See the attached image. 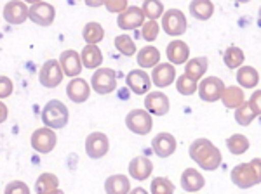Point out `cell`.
I'll return each instance as SVG.
<instances>
[{
    "mask_svg": "<svg viewBox=\"0 0 261 194\" xmlns=\"http://www.w3.org/2000/svg\"><path fill=\"white\" fill-rule=\"evenodd\" d=\"M188 154L193 161L197 163L200 168L207 172H214L216 168H220L223 158H221V151L213 144L207 139H197L190 144Z\"/></svg>",
    "mask_w": 261,
    "mask_h": 194,
    "instance_id": "6da1fadb",
    "label": "cell"
},
{
    "mask_svg": "<svg viewBox=\"0 0 261 194\" xmlns=\"http://www.w3.org/2000/svg\"><path fill=\"white\" fill-rule=\"evenodd\" d=\"M230 179L237 187L249 189L252 185L261 182V161L259 158H254L249 163H239L237 167L231 168Z\"/></svg>",
    "mask_w": 261,
    "mask_h": 194,
    "instance_id": "7a4b0ae2",
    "label": "cell"
},
{
    "mask_svg": "<svg viewBox=\"0 0 261 194\" xmlns=\"http://www.w3.org/2000/svg\"><path fill=\"white\" fill-rule=\"evenodd\" d=\"M40 118L45 126H49V128H53V130H60L68 125L70 111L65 103H61V101H58V99H53L45 104L44 109H42Z\"/></svg>",
    "mask_w": 261,
    "mask_h": 194,
    "instance_id": "3957f363",
    "label": "cell"
},
{
    "mask_svg": "<svg viewBox=\"0 0 261 194\" xmlns=\"http://www.w3.org/2000/svg\"><path fill=\"white\" fill-rule=\"evenodd\" d=\"M91 88L94 92H98L99 95L112 94L117 88V75L112 68H96L94 75L91 78Z\"/></svg>",
    "mask_w": 261,
    "mask_h": 194,
    "instance_id": "277c9868",
    "label": "cell"
},
{
    "mask_svg": "<svg viewBox=\"0 0 261 194\" xmlns=\"http://www.w3.org/2000/svg\"><path fill=\"white\" fill-rule=\"evenodd\" d=\"M125 126L136 136H148L153 126V120L146 109H133L125 116Z\"/></svg>",
    "mask_w": 261,
    "mask_h": 194,
    "instance_id": "5b68a950",
    "label": "cell"
},
{
    "mask_svg": "<svg viewBox=\"0 0 261 194\" xmlns=\"http://www.w3.org/2000/svg\"><path fill=\"white\" fill-rule=\"evenodd\" d=\"M30 144H32L33 149L37 151V153L49 154L58 144V136H56V132H54L53 128H49V126L44 125V126L37 128L35 132L32 134Z\"/></svg>",
    "mask_w": 261,
    "mask_h": 194,
    "instance_id": "8992f818",
    "label": "cell"
},
{
    "mask_svg": "<svg viewBox=\"0 0 261 194\" xmlns=\"http://www.w3.org/2000/svg\"><path fill=\"white\" fill-rule=\"evenodd\" d=\"M162 29L171 37H179L187 31V16L179 9H169L162 12Z\"/></svg>",
    "mask_w": 261,
    "mask_h": 194,
    "instance_id": "52a82bcc",
    "label": "cell"
},
{
    "mask_svg": "<svg viewBox=\"0 0 261 194\" xmlns=\"http://www.w3.org/2000/svg\"><path fill=\"white\" fill-rule=\"evenodd\" d=\"M54 18H56V7L49 2L40 0L28 7V19L39 26H50L54 23Z\"/></svg>",
    "mask_w": 261,
    "mask_h": 194,
    "instance_id": "ba28073f",
    "label": "cell"
},
{
    "mask_svg": "<svg viewBox=\"0 0 261 194\" xmlns=\"http://www.w3.org/2000/svg\"><path fill=\"white\" fill-rule=\"evenodd\" d=\"M63 77H65V73H63V70L60 66V61L49 59V61H45L44 64H42L40 73H39V82L45 88H54L63 82Z\"/></svg>",
    "mask_w": 261,
    "mask_h": 194,
    "instance_id": "9c48e42d",
    "label": "cell"
},
{
    "mask_svg": "<svg viewBox=\"0 0 261 194\" xmlns=\"http://www.w3.org/2000/svg\"><path fill=\"white\" fill-rule=\"evenodd\" d=\"M110 151V141L107 134L103 132H92L86 139V154L92 159H101Z\"/></svg>",
    "mask_w": 261,
    "mask_h": 194,
    "instance_id": "30bf717a",
    "label": "cell"
},
{
    "mask_svg": "<svg viewBox=\"0 0 261 194\" xmlns=\"http://www.w3.org/2000/svg\"><path fill=\"white\" fill-rule=\"evenodd\" d=\"M223 88H225V83L218 77H205L199 85H197L199 97L204 103H216V101H220Z\"/></svg>",
    "mask_w": 261,
    "mask_h": 194,
    "instance_id": "8fae6325",
    "label": "cell"
},
{
    "mask_svg": "<svg viewBox=\"0 0 261 194\" xmlns=\"http://www.w3.org/2000/svg\"><path fill=\"white\" fill-rule=\"evenodd\" d=\"M145 14H143L141 7L138 6H127L124 11L119 12L117 16V24H119L120 29L127 31V29H136L140 28L143 23H145Z\"/></svg>",
    "mask_w": 261,
    "mask_h": 194,
    "instance_id": "7c38bea8",
    "label": "cell"
},
{
    "mask_svg": "<svg viewBox=\"0 0 261 194\" xmlns=\"http://www.w3.org/2000/svg\"><path fill=\"white\" fill-rule=\"evenodd\" d=\"M171 103L169 97L164 92H146L145 97V109L151 116H164L169 113Z\"/></svg>",
    "mask_w": 261,
    "mask_h": 194,
    "instance_id": "4fadbf2b",
    "label": "cell"
},
{
    "mask_svg": "<svg viewBox=\"0 0 261 194\" xmlns=\"http://www.w3.org/2000/svg\"><path fill=\"white\" fill-rule=\"evenodd\" d=\"M151 82H153L155 87H161V88H166L172 85V82L176 80V68L174 64L171 62H159L151 68Z\"/></svg>",
    "mask_w": 261,
    "mask_h": 194,
    "instance_id": "5bb4252c",
    "label": "cell"
},
{
    "mask_svg": "<svg viewBox=\"0 0 261 194\" xmlns=\"http://www.w3.org/2000/svg\"><path fill=\"white\" fill-rule=\"evenodd\" d=\"M60 66L63 70V73L66 77L73 78V77H79L82 73V61H81V54L73 49H68V50H63L61 56H60Z\"/></svg>",
    "mask_w": 261,
    "mask_h": 194,
    "instance_id": "9a60e30c",
    "label": "cell"
},
{
    "mask_svg": "<svg viewBox=\"0 0 261 194\" xmlns=\"http://www.w3.org/2000/svg\"><path fill=\"white\" fill-rule=\"evenodd\" d=\"M2 16L9 24H23L28 19V6L21 0H11L4 6Z\"/></svg>",
    "mask_w": 261,
    "mask_h": 194,
    "instance_id": "2e32d148",
    "label": "cell"
},
{
    "mask_svg": "<svg viewBox=\"0 0 261 194\" xmlns=\"http://www.w3.org/2000/svg\"><path fill=\"white\" fill-rule=\"evenodd\" d=\"M176 147H178L176 137L169 132L157 134V136L153 137V141H151V149L155 151L157 156H161V158H169V156H172Z\"/></svg>",
    "mask_w": 261,
    "mask_h": 194,
    "instance_id": "e0dca14e",
    "label": "cell"
},
{
    "mask_svg": "<svg viewBox=\"0 0 261 194\" xmlns=\"http://www.w3.org/2000/svg\"><path fill=\"white\" fill-rule=\"evenodd\" d=\"M125 85L130 92L138 95H145L146 92H150V87H151V80L150 77L146 75V71H141V70H133L127 73L125 77Z\"/></svg>",
    "mask_w": 261,
    "mask_h": 194,
    "instance_id": "ac0fdd59",
    "label": "cell"
},
{
    "mask_svg": "<svg viewBox=\"0 0 261 194\" xmlns=\"http://www.w3.org/2000/svg\"><path fill=\"white\" fill-rule=\"evenodd\" d=\"M66 95L70 97L73 103L81 104V103H86L91 95V85L87 80L84 78H79V77H73L70 80V83L66 85Z\"/></svg>",
    "mask_w": 261,
    "mask_h": 194,
    "instance_id": "d6986e66",
    "label": "cell"
},
{
    "mask_svg": "<svg viewBox=\"0 0 261 194\" xmlns=\"http://www.w3.org/2000/svg\"><path fill=\"white\" fill-rule=\"evenodd\" d=\"M153 172V163H151L150 158L146 156H136V158L130 159L129 163V175L133 177L134 180H146Z\"/></svg>",
    "mask_w": 261,
    "mask_h": 194,
    "instance_id": "ffe728a7",
    "label": "cell"
},
{
    "mask_svg": "<svg viewBox=\"0 0 261 194\" xmlns=\"http://www.w3.org/2000/svg\"><path fill=\"white\" fill-rule=\"evenodd\" d=\"M171 64H185L190 57V47L183 40H172L166 49Z\"/></svg>",
    "mask_w": 261,
    "mask_h": 194,
    "instance_id": "44dd1931",
    "label": "cell"
},
{
    "mask_svg": "<svg viewBox=\"0 0 261 194\" xmlns=\"http://www.w3.org/2000/svg\"><path fill=\"white\" fill-rule=\"evenodd\" d=\"M205 185V179L197 168H187L181 174V187L187 192H197Z\"/></svg>",
    "mask_w": 261,
    "mask_h": 194,
    "instance_id": "7402d4cb",
    "label": "cell"
},
{
    "mask_svg": "<svg viewBox=\"0 0 261 194\" xmlns=\"http://www.w3.org/2000/svg\"><path fill=\"white\" fill-rule=\"evenodd\" d=\"M81 61L82 66H86L87 70H96L103 62V52L98 47V44H87L81 52Z\"/></svg>",
    "mask_w": 261,
    "mask_h": 194,
    "instance_id": "603a6c76",
    "label": "cell"
},
{
    "mask_svg": "<svg viewBox=\"0 0 261 194\" xmlns=\"http://www.w3.org/2000/svg\"><path fill=\"white\" fill-rule=\"evenodd\" d=\"M136 61L140 64V68L143 70L153 68L155 64L161 62V50L153 47V45H146V47H143L141 50L136 52Z\"/></svg>",
    "mask_w": 261,
    "mask_h": 194,
    "instance_id": "cb8c5ba5",
    "label": "cell"
},
{
    "mask_svg": "<svg viewBox=\"0 0 261 194\" xmlns=\"http://www.w3.org/2000/svg\"><path fill=\"white\" fill-rule=\"evenodd\" d=\"M35 192L37 194H56V192H61L60 189V179H58L54 174H45L39 175L35 182Z\"/></svg>",
    "mask_w": 261,
    "mask_h": 194,
    "instance_id": "d4e9b609",
    "label": "cell"
},
{
    "mask_svg": "<svg viewBox=\"0 0 261 194\" xmlns=\"http://www.w3.org/2000/svg\"><path fill=\"white\" fill-rule=\"evenodd\" d=\"M105 191L108 194H127L130 192V180L127 175H110L105 180Z\"/></svg>",
    "mask_w": 261,
    "mask_h": 194,
    "instance_id": "484cf974",
    "label": "cell"
},
{
    "mask_svg": "<svg viewBox=\"0 0 261 194\" xmlns=\"http://www.w3.org/2000/svg\"><path fill=\"white\" fill-rule=\"evenodd\" d=\"M220 101L223 103V106L228 108V109H235L237 106H241V104L246 101V97H244V92L241 87L237 85H230V87H225L220 95Z\"/></svg>",
    "mask_w": 261,
    "mask_h": 194,
    "instance_id": "4316f807",
    "label": "cell"
},
{
    "mask_svg": "<svg viewBox=\"0 0 261 194\" xmlns=\"http://www.w3.org/2000/svg\"><path fill=\"white\" fill-rule=\"evenodd\" d=\"M207 66H209V61L205 56L188 59V61L185 62V75H188V77L193 78L195 82H199L200 78H204L205 71H207Z\"/></svg>",
    "mask_w": 261,
    "mask_h": 194,
    "instance_id": "83f0119b",
    "label": "cell"
},
{
    "mask_svg": "<svg viewBox=\"0 0 261 194\" xmlns=\"http://www.w3.org/2000/svg\"><path fill=\"white\" fill-rule=\"evenodd\" d=\"M237 82L244 88H256L259 83V73L252 66H239L237 68Z\"/></svg>",
    "mask_w": 261,
    "mask_h": 194,
    "instance_id": "f1b7e54d",
    "label": "cell"
},
{
    "mask_svg": "<svg viewBox=\"0 0 261 194\" xmlns=\"http://www.w3.org/2000/svg\"><path fill=\"white\" fill-rule=\"evenodd\" d=\"M190 14L199 21L211 19V16L214 14V4L211 0H192Z\"/></svg>",
    "mask_w": 261,
    "mask_h": 194,
    "instance_id": "f546056e",
    "label": "cell"
},
{
    "mask_svg": "<svg viewBox=\"0 0 261 194\" xmlns=\"http://www.w3.org/2000/svg\"><path fill=\"white\" fill-rule=\"evenodd\" d=\"M249 146H251L249 139L246 136H242V134H233V136H230L226 139V147H228V151L233 156L244 154L247 149H249Z\"/></svg>",
    "mask_w": 261,
    "mask_h": 194,
    "instance_id": "4dcf8cb0",
    "label": "cell"
},
{
    "mask_svg": "<svg viewBox=\"0 0 261 194\" xmlns=\"http://www.w3.org/2000/svg\"><path fill=\"white\" fill-rule=\"evenodd\" d=\"M82 37L86 40V44H99L105 39V28L99 23H96V21H91V23H87L84 26Z\"/></svg>",
    "mask_w": 261,
    "mask_h": 194,
    "instance_id": "1f68e13d",
    "label": "cell"
},
{
    "mask_svg": "<svg viewBox=\"0 0 261 194\" xmlns=\"http://www.w3.org/2000/svg\"><path fill=\"white\" fill-rule=\"evenodd\" d=\"M244 59H246L244 50L241 47H235V45L228 47L225 50V54H223V61H225L226 68H230V70H237L239 66H242Z\"/></svg>",
    "mask_w": 261,
    "mask_h": 194,
    "instance_id": "d6a6232c",
    "label": "cell"
},
{
    "mask_svg": "<svg viewBox=\"0 0 261 194\" xmlns=\"http://www.w3.org/2000/svg\"><path fill=\"white\" fill-rule=\"evenodd\" d=\"M256 118H258V115L252 111V108L249 106V103H246V101H244L241 106L235 108V121H237L239 125L247 126V125H251L252 121L256 120Z\"/></svg>",
    "mask_w": 261,
    "mask_h": 194,
    "instance_id": "836d02e7",
    "label": "cell"
},
{
    "mask_svg": "<svg viewBox=\"0 0 261 194\" xmlns=\"http://www.w3.org/2000/svg\"><path fill=\"white\" fill-rule=\"evenodd\" d=\"M113 44H115V49L119 50L122 56L130 57L136 54V44H134V40L130 39L127 33H122V35L115 37V42H113Z\"/></svg>",
    "mask_w": 261,
    "mask_h": 194,
    "instance_id": "e575fe53",
    "label": "cell"
},
{
    "mask_svg": "<svg viewBox=\"0 0 261 194\" xmlns=\"http://www.w3.org/2000/svg\"><path fill=\"white\" fill-rule=\"evenodd\" d=\"M141 11L146 19H159L164 12V4L161 0H145L141 6Z\"/></svg>",
    "mask_w": 261,
    "mask_h": 194,
    "instance_id": "d590c367",
    "label": "cell"
},
{
    "mask_svg": "<svg viewBox=\"0 0 261 194\" xmlns=\"http://www.w3.org/2000/svg\"><path fill=\"white\" fill-rule=\"evenodd\" d=\"M197 85L199 83L195 82L193 78H190L188 75H181V77L176 78V90L179 92L181 95H192L197 92Z\"/></svg>",
    "mask_w": 261,
    "mask_h": 194,
    "instance_id": "8d00e7d4",
    "label": "cell"
},
{
    "mask_svg": "<svg viewBox=\"0 0 261 194\" xmlns=\"http://www.w3.org/2000/svg\"><path fill=\"white\" fill-rule=\"evenodd\" d=\"M174 191H176L174 184L169 179H166V177H155L151 180V187H150L151 194H172Z\"/></svg>",
    "mask_w": 261,
    "mask_h": 194,
    "instance_id": "74e56055",
    "label": "cell"
},
{
    "mask_svg": "<svg viewBox=\"0 0 261 194\" xmlns=\"http://www.w3.org/2000/svg\"><path fill=\"white\" fill-rule=\"evenodd\" d=\"M141 37L143 40L146 42H155L159 37V31H161V26H159L157 19H148L141 24Z\"/></svg>",
    "mask_w": 261,
    "mask_h": 194,
    "instance_id": "f35d334b",
    "label": "cell"
},
{
    "mask_svg": "<svg viewBox=\"0 0 261 194\" xmlns=\"http://www.w3.org/2000/svg\"><path fill=\"white\" fill-rule=\"evenodd\" d=\"M14 92V83L9 77L0 75V99H7Z\"/></svg>",
    "mask_w": 261,
    "mask_h": 194,
    "instance_id": "ab89813d",
    "label": "cell"
},
{
    "mask_svg": "<svg viewBox=\"0 0 261 194\" xmlns=\"http://www.w3.org/2000/svg\"><path fill=\"white\" fill-rule=\"evenodd\" d=\"M4 192L6 194H28L30 192V187H28L24 182H21V180H14V182H9L6 185Z\"/></svg>",
    "mask_w": 261,
    "mask_h": 194,
    "instance_id": "60d3db41",
    "label": "cell"
},
{
    "mask_svg": "<svg viewBox=\"0 0 261 194\" xmlns=\"http://www.w3.org/2000/svg\"><path fill=\"white\" fill-rule=\"evenodd\" d=\"M105 7H107L108 12H112V14H119L127 7V0H105L103 4Z\"/></svg>",
    "mask_w": 261,
    "mask_h": 194,
    "instance_id": "b9f144b4",
    "label": "cell"
},
{
    "mask_svg": "<svg viewBox=\"0 0 261 194\" xmlns=\"http://www.w3.org/2000/svg\"><path fill=\"white\" fill-rule=\"evenodd\" d=\"M259 99H261V92H259V90H254V94H252V97H251L249 101H247V103H249V106L252 108V111H254L258 116H259V113H261Z\"/></svg>",
    "mask_w": 261,
    "mask_h": 194,
    "instance_id": "7bdbcfd3",
    "label": "cell"
},
{
    "mask_svg": "<svg viewBox=\"0 0 261 194\" xmlns=\"http://www.w3.org/2000/svg\"><path fill=\"white\" fill-rule=\"evenodd\" d=\"M7 116H9V108H7L6 103L0 99V123H4V121L7 120Z\"/></svg>",
    "mask_w": 261,
    "mask_h": 194,
    "instance_id": "ee69618b",
    "label": "cell"
},
{
    "mask_svg": "<svg viewBox=\"0 0 261 194\" xmlns=\"http://www.w3.org/2000/svg\"><path fill=\"white\" fill-rule=\"evenodd\" d=\"M86 2V6L89 7H101L105 4V0H84Z\"/></svg>",
    "mask_w": 261,
    "mask_h": 194,
    "instance_id": "f6af8a7d",
    "label": "cell"
},
{
    "mask_svg": "<svg viewBox=\"0 0 261 194\" xmlns=\"http://www.w3.org/2000/svg\"><path fill=\"white\" fill-rule=\"evenodd\" d=\"M133 192H136V194H145L146 191H145V189H143V187H138V189H133Z\"/></svg>",
    "mask_w": 261,
    "mask_h": 194,
    "instance_id": "bcb514c9",
    "label": "cell"
},
{
    "mask_svg": "<svg viewBox=\"0 0 261 194\" xmlns=\"http://www.w3.org/2000/svg\"><path fill=\"white\" fill-rule=\"evenodd\" d=\"M23 2L24 4H30V6H32V4H37V2H40V0H23Z\"/></svg>",
    "mask_w": 261,
    "mask_h": 194,
    "instance_id": "7dc6e473",
    "label": "cell"
},
{
    "mask_svg": "<svg viewBox=\"0 0 261 194\" xmlns=\"http://www.w3.org/2000/svg\"><path fill=\"white\" fill-rule=\"evenodd\" d=\"M235 2H239V4H247V2H251V0H235Z\"/></svg>",
    "mask_w": 261,
    "mask_h": 194,
    "instance_id": "c3c4849f",
    "label": "cell"
}]
</instances>
